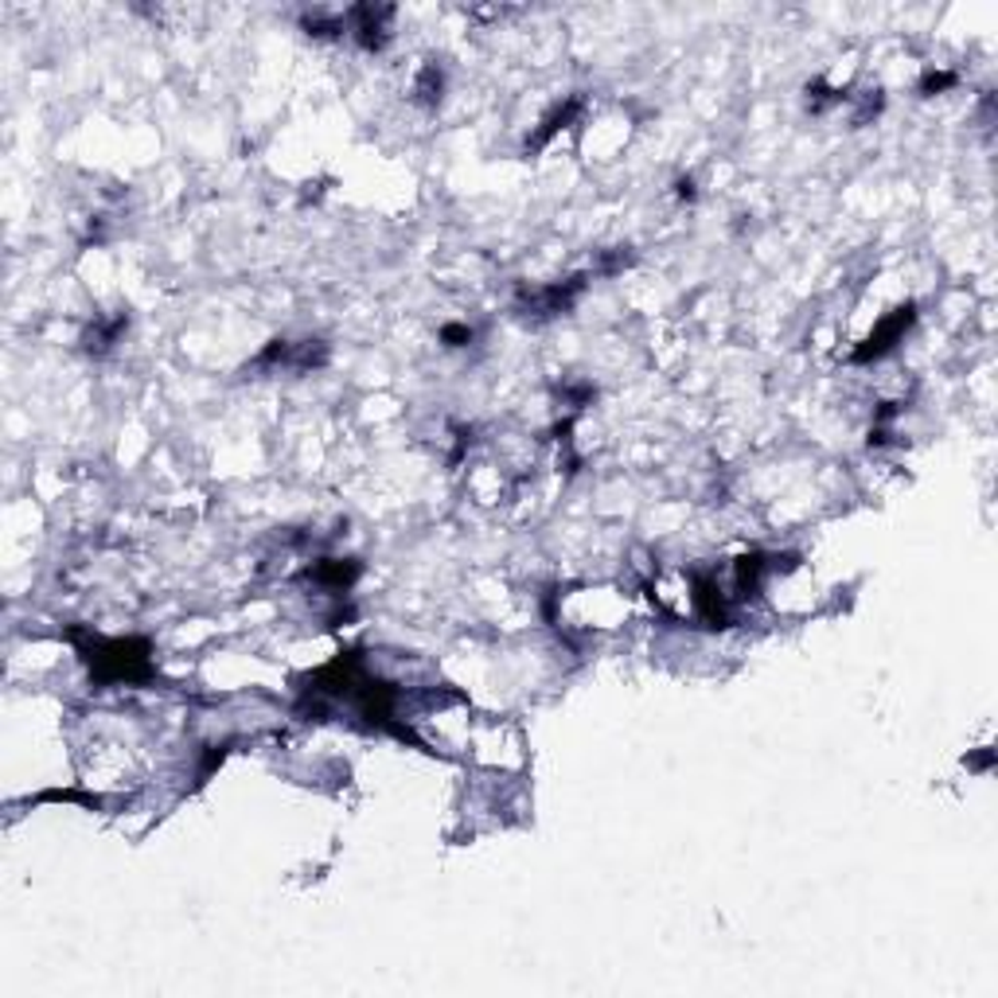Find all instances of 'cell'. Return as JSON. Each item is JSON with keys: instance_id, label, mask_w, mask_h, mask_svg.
<instances>
[{"instance_id": "6da1fadb", "label": "cell", "mask_w": 998, "mask_h": 998, "mask_svg": "<svg viewBox=\"0 0 998 998\" xmlns=\"http://www.w3.org/2000/svg\"><path fill=\"white\" fill-rule=\"evenodd\" d=\"M67 640L75 644L78 659L90 667V679L98 687H121V683H148L153 679V644L141 636L106 640L95 632L67 629Z\"/></svg>"}, {"instance_id": "7a4b0ae2", "label": "cell", "mask_w": 998, "mask_h": 998, "mask_svg": "<svg viewBox=\"0 0 998 998\" xmlns=\"http://www.w3.org/2000/svg\"><path fill=\"white\" fill-rule=\"evenodd\" d=\"M328 363L324 340H269L254 359L246 363V375L254 370H289V375H309Z\"/></svg>"}, {"instance_id": "3957f363", "label": "cell", "mask_w": 998, "mask_h": 998, "mask_svg": "<svg viewBox=\"0 0 998 998\" xmlns=\"http://www.w3.org/2000/svg\"><path fill=\"white\" fill-rule=\"evenodd\" d=\"M594 274H574L566 277V281H554V285H543V289H519L515 297V312L526 320H551V317H562V312H569L577 304V297L586 293V285Z\"/></svg>"}, {"instance_id": "277c9868", "label": "cell", "mask_w": 998, "mask_h": 998, "mask_svg": "<svg viewBox=\"0 0 998 998\" xmlns=\"http://www.w3.org/2000/svg\"><path fill=\"white\" fill-rule=\"evenodd\" d=\"M917 324V304H901V309L886 312V317L874 324V332H869L866 340H862L858 347L851 352V363H858V367H866V363H878L886 359L889 352H894L897 344L905 340V332Z\"/></svg>"}, {"instance_id": "5b68a950", "label": "cell", "mask_w": 998, "mask_h": 998, "mask_svg": "<svg viewBox=\"0 0 998 998\" xmlns=\"http://www.w3.org/2000/svg\"><path fill=\"white\" fill-rule=\"evenodd\" d=\"M390 16L395 9H375V4H359L347 12V32L355 35V44L363 52H382L390 40Z\"/></svg>"}, {"instance_id": "8992f818", "label": "cell", "mask_w": 998, "mask_h": 998, "mask_svg": "<svg viewBox=\"0 0 998 998\" xmlns=\"http://www.w3.org/2000/svg\"><path fill=\"white\" fill-rule=\"evenodd\" d=\"M363 566L355 558H317L309 569H304V577H309L312 586L324 589V594L332 597H347L352 594V586L359 581Z\"/></svg>"}, {"instance_id": "52a82bcc", "label": "cell", "mask_w": 998, "mask_h": 998, "mask_svg": "<svg viewBox=\"0 0 998 998\" xmlns=\"http://www.w3.org/2000/svg\"><path fill=\"white\" fill-rule=\"evenodd\" d=\"M581 106H586L581 98H566L562 106H554V110L543 118V125H539V130L526 137V153H539V148H546L562 130H566V125H574V118L581 113Z\"/></svg>"}, {"instance_id": "ba28073f", "label": "cell", "mask_w": 998, "mask_h": 998, "mask_svg": "<svg viewBox=\"0 0 998 998\" xmlns=\"http://www.w3.org/2000/svg\"><path fill=\"white\" fill-rule=\"evenodd\" d=\"M125 328H130V317H125V312H118V317H110V320H95V324L87 328V336H82V347H87L90 355H106L121 336H125Z\"/></svg>"}, {"instance_id": "9c48e42d", "label": "cell", "mask_w": 998, "mask_h": 998, "mask_svg": "<svg viewBox=\"0 0 998 998\" xmlns=\"http://www.w3.org/2000/svg\"><path fill=\"white\" fill-rule=\"evenodd\" d=\"M441 90H445V75H441V67H425L422 75H418V87H413V95L422 98V102H441Z\"/></svg>"}, {"instance_id": "30bf717a", "label": "cell", "mask_w": 998, "mask_h": 998, "mask_svg": "<svg viewBox=\"0 0 998 998\" xmlns=\"http://www.w3.org/2000/svg\"><path fill=\"white\" fill-rule=\"evenodd\" d=\"M960 78L952 75V70H929V75L921 78V95L929 98V95H940V90H952Z\"/></svg>"}, {"instance_id": "8fae6325", "label": "cell", "mask_w": 998, "mask_h": 998, "mask_svg": "<svg viewBox=\"0 0 998 998\" xmlns=\"http://www.w3.org/2000/svg\"><path fill=\"white\" fill-rule=\"evenodd\" d=\"M441 344H445V347L473 344V328H468V324H445V328H441Z\"/></svg>"}, {"instance_id": "7c38bea8", "label": "cell", "mask_w": 998, "mask_h": 998, "mask_svg": "<svg viewBox=\"0 0 998 998\" xmlns=\"http://www.w3.org/2000/svg\"><path fill=\"white\" fill-rule=\"evenodd\" d=\"M675 191H679V199H695V180L687 176V180L675 184Z\"/></svg>"}]
</instances>
